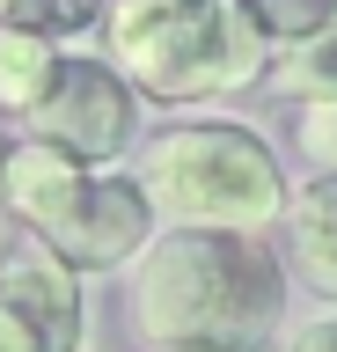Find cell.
I'll return each instance as SVG.
<instances>
[{
    "label": "cell",
    "mask_w": 337,
    "mask_h": 352,
    "mask_svg": "<svg viewBox=\"0 0 337 352\" xmlns=\"http://www.w3.org/2000/svg\"><path fill=\"white\" fill-rule=\"evenodd\" d=\"M286 352H337V316H315L308 330H293Z\"/></svg>",
    "instance_id": "4fadbf2b"
},
{
    "label": "cell",
    "mask_w": 337,
    "mask_h": 352,
    "mask_svg": "<svg viewBox=\"0 0 337 352\" xmlns=\"http://www.w3.org/2000/svg\"><path fill=\"white\" fill-rule=\"evenodd\" d=\"M59 44L45 30H23V22H8L0 30V110H37L45 103V88L59 81Z\"/></svg>",
    "instance_id": "52a82bcc"
},
{
    "label": "cell",
    "mask_w": 337,
    "mask_h": 352,
    "mask_svg": "<svg viewBox=\"0 0 337 352\" xmlns=\"http://www.w3.org/2000/svg\"><path fill=\"white\" fill-rule=\"evenodd\" d=\"M8 154H15V147H8V140H0V198H8Z\"/></svg>",
    "instance_id": "5bb4252c"
},
{
    "label": "cell",
    "mask_w": 337,
    "mask_h": 352,
    "mask_svg": "<svg viewBox=\"0 0 337 352\" xmlns=\"http://www.w3.org/2000/svg\"><path fill=\"white\" fill-rule=\"evenodd\" d=\"M301 140H308V154H315V162H330V169H337V110H323V103H315V118L301 125Z\"/></svg>",
    "instance_id": "7c38bea8"
},
{
    "label": "cell",
    "mask_w": 337,
    "mask_h": 352,
    "mask_svg": "<svg viewBox=\"0 0 337 352\" xmlns=\"http://www.w3.org/2000/svg\"><path fill=\"white\" fill-rule=\"evenodd\" d=\"M111 59L147 96L191 103L264 74V30L235 0H117L111 8Z\"/></svg>",
    "instance_id": "7a4b0ae2"
},
{
    "label": "cell",
    "mask_w": 337,
    "mask_h": 352,
    "mask_svg": "<svg viewBox=\"0 0 337 352\" xmlns=\"http://www.w3.org/2000/svg\"><path fill=\"white\" fill-rule=\"evenodd\" d=\"M30 118H37V140H51L73 162H111L132 140V96H125V81L103 59H81V52L59 59V81L45 88V103Z\"/></svg>",
    "instance_id": "277c9868"
},
{
    "label": "cell",
    "mask_w": 337,
    "mask_h": 352,
    "mask_svg": "<svg viewBox=\"0 0 337 352\" xmlns=\"http://www.w3.org/2000/svg\"><path fill=\"white\" fill-rule=\"evenodd\" d=\"M279 323V264L264 242L191 228L139 264V330L161 352H257Z\"/></svg>",
    "instance_id": "6da1fadb"
},
{
    "label": "cell",
    "mask_w": 337,
    "mask_h": 352,
    "mask_svg": "<svg viewBox=\"0 0 337 352\" xmlns=\"http://www.w3.org/2000/svg\"><path fill=\"white\" fill-rule=\"evenodd\" d=\"M242 15L279 44H315L337 30V0H242Z\"/></svg>",
    "instance_id": "9c48e42d"
},
{
    "label": "cell",
    "mask_w": 337,
    "mask_h": 352,
    "mask_svg": "<svg viewBox=\"0 0 337 352\" xmlns=\"http://www.w3.org/2000/svg\"><path fill=\"white\" fill-rule=\"evenodd\" d=\"M15 22L51 37V30H89L95 8H89V0H15Z\"/></svg>",
    "instance_id": "8fae6325"
},
{
    "label": "cell",
    "mask_w": 337,
    "mask_h": 352,
    "mask_svg": "<svg viewBox=\"0 0 337 352\" xmlns=\"http://www.w3.org/2000/svg\"><path fill=\"white\" fill-rule=\"evenodd\" d=\"M293 250H301V264L323 286H337V169L301 191V206H293Z\"/></svg>",
    "instance_id": "ba28073f"
},
{
    "label": "cell",
    "mask_w": 337,
    "mask_h": 352,
    "mask_svg": "<svg viewBox=\"0 0 337 352\" xmlns=\"http://www.w3.org/2000/svg\"><path fill=\"white\" fill-rule=\"evenodd\" d=\"M139 191L176 228H264L279 213V162L242 125H176L139 154Z\"/></svg>",
    "instance_id": "3957f363"
},
{
    "label": "cell",
    "mask_w": 337,
    "mask_h": 352,
    "mask_svg": "<svg viewBox=\"0 0 337 352\" xmlns=\"http://www.w3.org/2000/svg\"><path fill=\"white\" fill-rule=\"evenodd\" d=\"M0 15H15V0H0Z\"/></svg>",
    "instance_id": "9a60e30c"
},
{
    "label": "cell",
    "mask_w": 337,
    "mask_h": 352,
    "mask_svg": "<svg viewBox=\"0 0 337 352\" xmlns=\"http://www.w3.org/2000/svg\"><path fill=\"white\" fill-rule=\"evenodd\" d=\"M279 88H293V96L337 110V30H330V37H315V44H301V52L279 66Z\"/></svg>",
    "instance_id": "30bf717a"
},
{
    "label": "cell",
    "mask_w": 337,
    "mask_h": 352,
    "mask_svg": "<svg viewBox=\"0 0 337 352\" xmlns=\"http://www.w3.org/2000/svg\"><path fill=\"white\" fill-rule=\"evenodd\" d=\"M147 213H154V206H147L139 184H125V176H89L81 198L59 213V228H45V250L59 264H73V272H111V264L147 250Z\"/></svg>",
    "instance_id": "5b68a950"
},
{
    "label": "cell",
    "mask_w": 337,
    "mask_h": 352,
    "mask_svg": "<svg viewBox=\"0 0 337 352\" xmlns=\"http://www.w3.org/2000/svg\"><path fill=\"white\" fill-rule=\"evenodd\" d=\"M0 352H81V294L59 257L0 272Z\"/></svg>",
    "instance_id": "8992f818"
}]
</instances>
